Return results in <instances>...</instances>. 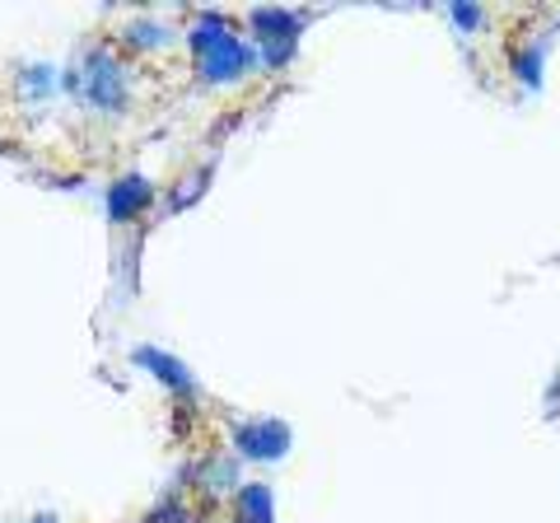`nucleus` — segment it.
Here are the masks:
<instances>
[{"label": "nucleus", "mask_w": 560, "mask_h": 523, "mask_svg": "<svg viewBox=\"0 0 560 523\" xmlns=\"http://www.w3.org/2000/svg\"><path fill=\"white\" fill-rule=\"evenodd\" d=\"M547 51H551L547 38H528L510 51V75L523 94H541V84H547Z\"/></svg>", "instance_id": "obj_1"}, {"label": "nucleus", "mask_w": 560, "mask_h": 523, "mask_svg": "<svg viewBox=\"0 0 560 523\" xmlns=\"http://www.w3.org/2000/svg\"><path fill=\"white\" fill-rule=\"evenodd\" d=\"M243 514H248V523H271V496H267V486H243Z\"/></svg>", "instance_id": "obj_4"}, {"label": "nucleus", "mask_w": 560, "mask_h": 523, "mask_svg": "<svg viewBox=\"0 0 560 523\" xmlns=\"http://www.w3.org/2000/svg\"><path fill=\"white\" fill-rule=\"evenodd\" d=\"M43 523H47V519H43Z\"/></svg>", "instance_id": "obj_6"}, {"label": "nucleus", "mask_w": 560, "mask_h": 523, "mask_svg": "<svg viewBox=\"0 0 560 523\" xmlns=\"http://www.w3.org/2000/svg\"><path fill=\"white\" fill-rule=\"evenodd\" d=\"M448 20H453V28L471 38V33H481V28H486V10H481V5H467V0H458V5H448Z\"/></svg>", "instance_id": "obj_3"}, {"label": "nucleus", "mask_w": 560, "mask_h": 523, "mask_svg": "<svg viewBox=\"0 0 560 523\" xmlns=\"http://www.w3.org/2000/svg\"><path fill=\"white\" fill-rule=\"evenodd\" d=\"M541 407H547V421H560V370L547 383V393H541Z\"/></svg>", "instance_id": "obj_5"}, {"label": "nucleus", "mask_w": 560, "mask_h": 523, "mask_svg": "<svg viewBox=\"0 0 560 523\" xmlns=\"http://www.w3.org/2000/svg\"><path fill=\"white\" fill-rule=\"evenodd\" d=\"M290 444V434L280 421H261V426H248L243 430V449H248V458H280Z\"/></svg>", "instance_id": "obj_2"}]
</instances>
